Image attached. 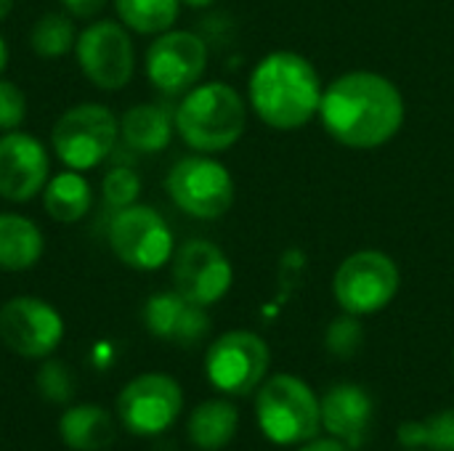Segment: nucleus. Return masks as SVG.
Returning a JSON list of instances; mask_svg holds the SVG:
<instances>
[{"instance_id": "obj_1", "label": "nucleus", "mask_w": 454, "mask_h": 451, "mask_svg": "<svg viewBox=\"0 0 454 451\" xmlns=\"http://www.w3.org/2000/svg\"><path fill=\"white\" fill-rule=\"evenodd\" d=\"M325 130L348 149H378L404 125V98L399 88L367 69L333 80L319 104Z\"/></svg>"}, {"instance_id": "obj_2", "label": "nucleus", "mask_w": 454, "mask_h": 451, "mask_svg": "<svg viewBox=\"0 0 454 451\" xmlns=\"http://www.w3.org/2000/svg\"><path fill=\"white\" fill-rule=\"evenodd\" d=\"M322 80L314 64L293 51L263 56L247 82L250 106L261 122L277 130H295L319 114Z\"/></svg>"}, {"instance_id": "obj_3", "label": "nucleus", "mask_w": 454, "mask_h": 451, "mask_svg": "<svg viewBox=\"0 0 454 451\" xmlns=\"http://www.w3.org/2000/svg\"><path fill=\"white\" fill-rule=\"evenodd\" d=\"M173 122L189 149L215 154L231 149L242 138L247 128V104L229 82H197L178 101Z\"/></svg>"}, {"instance_id": "obj_4", "label": "nucleus", "mask_w": 454, "mask_h": 451, "mask_svg": "<svg viewBox=\"0 0 454 451\" xmlns=\"http://www.w3.org/2000/svg\"><path fill=\"white\" fill-rule=\"evenodd\" d=\"M255 420L271 444L301 447L322 431L319 396L295 375H274L255 393Z\"/></svg>"}, {"instance_id": "obj_5", "label": "nucleus", "mask_w": 454, "mask_h": 451, "mask_svg": "<svg viewBox=\"0 0 454 451\" xmlns=\"http://www.w3.org/2000/svg\"><path fill=\"white\" fill-rule=\"evenodd\" d=\"M120 141V117L98 104L82 101L69 106L51 128V149L69 170H93L114 152Z\"/></svg>"}, {"instance_id": "obj_6", "label": "nucleus", "mask_w": 454, "mask_h": 451, "mask_svg": "<svg viewBox=\"0 0 454 451\" xmlns=\"http://www.w3.org/2000/svg\"><path fill=\"white\" fill-rule=\"evenodd\" d=\"M165 189L173 205L197 221H218L234 205V178L210 154L178 159L165 178Z\"/></svg>"}, {"instance_id": "obj_7", "label": "nucleus", "mask_w": 454, "mask_h": 451, "mask_svg": "<svg viewBox=\"0 0 454 451\" xmlns=\"http://www.w3.org/2000/svg\"><path fill=\"white\" fill-rule=\"evenodd\" d=\"M106 239L114 258L133 271H157L173 260L176 253L173 229L162 213L138 202L114 210Z\"/></svg>"}, {"instance_id": "obj_8", "label": "nucleus", "mask_w": 454, "mask_h": 451, "mask_svg": "<svg viewBox=\"0 0 454 451\" xmlns=\"http://www.w3.org/2000/svg\"><path fill=\"white\" fill-rule=\"evenodd\" d=\"M74 58L80 72L98 90L125 88L136 72V51L128 27L120 19H96L77 32Z\"/></svg>"}, {"instance_id": "obj_9", "label": "nucleus", "mask_w": 454, "mask_h": 451, "mask_svg": "<svg viewBox=\"0 0 454 451\" xmlns=\"http://www.w3.org/2000/svg\"><path fill=\"white\" fill-rule=\"evenodd\" d=\"M399 282V266L391 255L380 250H359L338 266L333 292L343 314L370 316L396 298Z\"/></svg>"}, {"instance_id": "obj_10", "label": "nucleus", "mask_w": 454, "mask_h": 451, "mask_svg": "<svg viewBox=\"0 0 454 451\" xmlns=\"http://www.w3.org/2000/svg\"><path fill=\"white\" fill-rule=\"evenodd\" d=\"M271 364L269 346L250 330H231L215 338L205 356L210 385L226 396H250L261 388Z\"/></svg>"}, {"instance_id": "obj_11", "label": "nucleus", "mask_w": 454, "mask_h": 451, "mask_svg": "<svg viewBox=\"0 0 454 451\" xmlns=\"http://www.w3.org/2000/svg\"><path fill=\"white\" fill-rule=\"evenodd\" d=\"M184 409L181 385L165 372L133 377L117 396V417L133 436L165 433Z\"/></svg>"}, {"instance_id": "obj_12", "label": "nucleus", "mask_w": 454, "mask_h": 451, "mask_svg": "<svg viewBox=\"0 0 454 451\" xmlns=\"http://www.w3.org/2000/svg\"><path fill=\"white\" fill-rule=\"evenodd\" d=\"M0 340L21 359H48L64 340V316L43 298L16 295L0 308Z\"/></svg>"}, {"instance_id": "obj_13", "label": "nucleus", "mask_w": 454, "mask_h": 451, "mask_svg": "<svg viewBox=\"0 0 454 451\" xmlns=\"http://www.w3.org/2000/svg\"><path fill=\"white\" fill-rule=\"evenodd\" d=\"M146 77L165 96H184L200 82L207 66V43L189 29L154 35L146 48Z\"/></svg>"}, {"instance_id": "obj_14", "label": "nucleus", "mask_w": 454, "mask_h": 451, "mask_svg": "<svg viewBox=\"0 0 454 451\" xmlns=\"http://www.w3.org/2000/svg\"><path fill=\"white\" fill-rule=\"evenodd\" d=\"M173 284L186 300L210 308L231 290L234 268L218 245L189 239L173 253Z\"/></svg>"}, {"instance_id": "obj_15", "label": "nucleus", "mask_w": 454, "mask_h": 451, "mask_svg": "<svg viewBox=\"0 0 454 451\" xmlns=\"http://www.w3.org/2000/svg\"><path fill=\"white\" fill-rule=\"evenodd\" d=\"M51 178V157L40 138L24 130L0 133V199L24 205L43 194Z\"/></svg>"}, {"instance_id": "obj_16", "label": "nucleus", "mask_w": 454, "mask_h": 451, "mask_svg": "<svg viewBox=\"0 0 454 451\" xmlns=\"http://www.w3.org/2000/svg\"><path fill=\"white\" fill-rule=\"evenodd\" d=\"M146 330L168 343L192 348L210 335V316L205 306L186 300L178 290L154 292L144 306Z\"/></svg>"}, {"instance_id": "obj_17", "label": "nucleus", "mask_w": 454, "mask_h": 451, "mask_svg": "<svg viewBox=\"0 0 454 451\" xmlns=\"http://www.w3.org/2000/svg\"><path fill=\"white\" fill-rule=\"evenodd\" d=\"M322 428L348 449L364 447L372 425V399L356 383H338L322 399Z\"/></svg>"}, {"instance_id": "obj_18", "label": "nucleus", "mask_w": 454, "mask_h": 451, "mask_svg": "<svg viewBox=\"0 0 454 451\" xmlns=\"http://www.w3.org/2000/svg\"><path fill=\"white\" fill-rule=\"evenodd\" d=\"M173 133V114L162 104H133L120 117V141L136 154H157L168 149Z\"/></svg>"}, {"instance_id": "obj_19", "label": "nucleus", "mask_w": 454, "mask_h": 451, "mask_svg": "<svg viewBox=\"0 0 454 451\" xmlns=\"http://www.w3.org/2000/svg\"><path fill=\"white\" fill-rule=\"evenodd\" d=\"M45 253L43 229L19 213H0V271H27Z\"/></svg>"}, {"instance_id": "obj_20", "label": "nucleus", "mask_w": 454, "mask_h": 451, "mask_svg": "<svg viewBox=\"0 0 454 451\" xmlns=\"http://www.w3.org/2000/svg\"><path fill=\"white\" fill-rule=\"evenodd\" d=\"M59 436L72 451H104L114 444V420L96 404H80L61 415Z\"/></svg>"}, {"instance_id": "obj_21", "label": "nucleus", "mask_w": 454, "mask_h": 451, "mask_svg": "<svg viewBox=\"0 0 454 451\" xmlns=\"http://www.w3.org/2000/svg\"><path fill=\"white\" fill-rule=\"evenodd\" d=\"M237 431H239V412L226 399L202 401L186 423L189 441L202 451L226 449L234 441Z\"/></svg>"}, {"instance_id": "obj_22", "label": "nucleus", "mask_w": 454, "mask_h": 451, "mask_svg": "<svg viewBox=\"0 0 454 451\" xmlns=\"http://www.w3.org/2000/svg\"><path fill=\"white\" fill-rule=\"evenodd\" d=\"M93 189L80 170H61L43 189V207L56 223H77L90 213Z\"/></svg>"}, {"instance_id": "obj_23", "label": "nucleus", "mask_w": 454, "mask_h": 451, "mask_svg": "<svg viewBox=\"0 0 454 451\" xmlns=\"http://www.w3.org/2000/svg\"><path fill=\"white\" fill-rule=\"evenodd\" d=\"M117 19L138 35H162L173 29L181 0H112Z\"/></svg>"}, {"instance_id": "obj_24", "label": "nucleus", "mask_w": 454, "mask_h": 451, "mask_svg": "<svg viewBox=\"0 0 454 451\" xmlns=\"http://www.w3.org/2000/svg\"><path fill=\"white\" fill-rule=\"evenodd\" d=\"M77 43V29L72 16L67 13H45L35 21L32 32H29V45L32 53L43 56V58H59L74 51Z\"/></svg>"}, {"instance_id": "obj_25", "label": "nucleus", "mask_w": 454, "mask_h": 451, "mask_svg": "<svg viewBox=\"0 0 454 451\" xmlns=\"http://www.w3.org/2000/svg\"><path fill=\"white\" fill-rule=\"evenodd\" d=\"M362 343H364V327H362L359 316H354V314L338 316L325 332V348L335 359H343V362L354 359L359 354Z\"/></svg>"}, {"instance_id": "obj_26", "label": "nucleus", "mask_w": 454, "mask_h": 451, "mask_svg": "<svg viewBox=\"0 0 454 451\" xmlns=\"http://www.w3.org/2000/svg\"><path fill=\"white\" fill-rule=\"evenodd\" d=\"M35 385L40 391V396L51 404H69L74 396V375L64 362H45L37 369Z\"/></svg>"}, {"instance_id": "obj_27", "label": "nucleus", "mask_w": 454, "mask_h": 451, "mask_svg": "<svg viewBox=\"0 0 454 451\" xmlns=\"http://www.w3.org/2000/svg\"><path fill=\"white\" fill-rule=\"evenodd\" d=\"M101 194H104V199H106L109 207L122 210V207H128V205H136V199H138V194H141V178H138V173H136L133 167L117 165V167H112V170L104 175V181H101Z\"/></svg>"}, {"instance_id": "obj_28", "label": "nucleus", "mask_w": 454, "mask_h": 451, "mask_svg": "<svg viewBox=\"0 0 454 451\" xmlns=\"http://www.w3.org/2000/svg\"><path fill=\"white\" fill-rule=\"evenodd\" d=\"M27 120V96L24 90L0 77V133L19 130Z\"/></svg>"}, {"instance_id": "obj_29", "label": "nucleus", "mask_w": 454, "mask_h": 451, "mask_svg": "<svg viewBox=\"0 0 454 451\" xmlns=\"http://www.w3.org/2000/svg\"><path fill=\"white\" fill-rule=\"evenodd\" d=\"M426 449L454 451V409H442L426 423Z\"/></svg>"}, {"instance_id": "obj_30", "label": "nucleus", "mask_w": 454, "mask_h": 451, "mask_svg": "<svg viewBox=\"0 0 454 451\" xmlns=\"http://www.w3.org/2000/svg\"><path fill=\"white\" fill-rule=\"evenodd\" d=\"M399 444L404 449H426V425L423 423H402L399 425Z\"/></svg>"}, {"instance_id": "obj_31", "label": "nucleus", "mask_w": 454, "mask_h": 451, "mask_svg": "<svg viewBox=\"0 0 454 451\" xmlns=\"http://www.w3.org/2000/svg\"><path fill=\"white\" fill-rule=\"evenodd\" d=\"M64 8H67V13L69 16H74V19H93V16H98L101 11H104V5L109 3V0H59Z\"/></svg>"}, {"instance_id": "obj_32", "label": "nucleus", "mask_w": 454, "mask_h": 451, "mask_svg": "<svg viewBox=\"0 0 454 451\" xmlns=\"http://www.w3.org/2000/svg\"><path fill=\"white\" fill-rule=\"evenodd\" d=\"M298 451H354L348 449L346 444H340L338 439H311L306 444H301Z\"/></svg>"}, {"instance_id": "obj_33", "label": "nucleus", "mask_w": 454, "mask_h": 451, "mask_svg": "<svg viewBox=\"0 0 454 451\" xmlns=\"http://www.w3.org/2000/svg\"><path fill=\"white\" fill-rule=\"evenodd\" d=\"M5 66H8V45H5V37L0 35V74L5 72Z\"/></svg>"}, {"instance_id": "obj_34", "label": "nucleus", "mask_w": 454, "mask_h": 451, "mask_svg": "<svg viewBox=\"0 0 454 451\" xmlns=\"http://www.w3.org/2000/svg\"><path fill=\"white\" fill-rule=\"evenodd\" d=\"M184 5H189V8H207V5H213L215 0H181Z\"/></svg>"}, {"instance_id": "obj_35", "label": "nucleus", "mask_w": 454, "mask_h": 451, "mask_svg": "<svg viewBox=\"0 0 454 451\" xmlns=\"http://www.w3.org/2000/svg\"><path fill=\"white\" fill-rule=\"evenodd\" d=\"M11 8H13V0H0V21L11 13Z\"/></svg>"}, {"instance_id": "obj_36", "label": "nucleus", "mask_w": 454, "mask_h": 451, "mask_svg": "<svg viewBox=\"0 0 454 451\" xmlns=\"http://www.w3.org/2000/svg\"><path fill=\"white\" fill-rule=\"evenodd\" d=\"M407 451H420V449H407Z\"/></svg>"}]
</instances>
